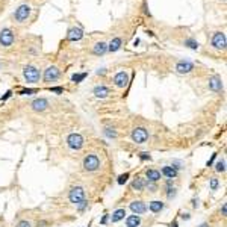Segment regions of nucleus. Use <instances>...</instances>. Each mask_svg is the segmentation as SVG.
<instances>
[{"label":"nucleus","mask_w":227,"mask_h":227,"mask_svg":"<svg viewBox=\"0 0 227 227\" xmlns=\"http://www.w3.org/2000/svg\"><path fill=\"white\" fill-rule=\"evenodd\" d=\"M11 95H12V91L9 90L8 92H6V94H5V95H3V97H2V98H0V100H2V101H5V100H8V98H9Z\"/></svg>","instance_id":"obj_37"},{"label":"nucleus","mask_w":227,"mask_h":227,"mask_svg":"<svg viewBox=\"0 0 227 227\" xmlns=\"http://www.w3.org/2000/svg\"><path fill=\"white\" fill-rule=\"evenodd\" d=\"M114 83H115V87H118V88H124V87L129 83V74H127L126 71L117 73L115 77H114Z\"/></svg>","instance_id":"obj_9"},{"label":"nucleus","mask_w":227,"mask_h":227,"mask_svg":"<svg viewBox=\"0 0 227 227\" xmlns=\"http://www.w3.org/2000/svg\"><path fill=\"white\" fill-rule=\"evenodd\" d=\"M106 51H108V44L103 43V41L97 43V44L94 45V48H92V53L97 55V56H101V55H105Z\"/></svg>","instance_id":"obj_16"},{"label":"nucleus","mask_w":227,"mask_h":227,"mask_svg":"<svg viewBox=\"0 0 227 227\" xmlns=\"http://www.w3.org/2000/svg\"><path fill=\"white\" fill-rule=\"evenodd\" d=\"M38 90H34V88H26V90H21L20 91V94L21 95H32V94H35Z\"/></svg>","instance_id":"obj_28"},{"label":"nucleus","mask_w":227,"mask_h":227,"mask_svg":"<svg viewBox=\"0 0 227 227\" xmlns=\"http://www.w3.org/2000/svg\"><path fill=\"white\" fill-rule=\"evenodd\" d=\"M212 45L217 50H226L227 38H226V35H224V32H215L214 34V37H212Z\"/></svg>","instance_id":"obj_5"},{"label":"nucleus","mask_w":227,"mask_h":227,"mask_svg":"<svg viewBox=\"0 0 227 227\" xmlns=\"http://www.w3.org/2000/svg\"><path fill=\"white\" fill-rule=\"evenodd\" d=\"M14 43V34L11 29H3L0 32V44L3 47H9Z\"/></svg>","instance_id":"obj_8"},{"label":"nucleus","mask_w":227,"mask_h":227,"mask_svg":"<svg viewBox=\"0 0 227 227\" xmlns=\"http://www.w3.org/2000/svg\"><path fill=\"white\" fill-rule=\"evenodd\" d=\"M59 70H58V67H48L47 70L44 71V80L47 83H50V82H55L58 77H59Z\"/></svg>","instance_id":"obj_10"},{"label":"nucleus","mask_w":227,"mask_h":227,"mask_svg":"<svg viewBox=\"0 0 227 227\" xmlns=\"http://www.w3.org/2000/svg\"><path fill=\"white\" fill-rule=\"evenodd\" d=\"M139 158L142 159V161H150L151 159V156H150V153H147V151H142V153H139Z\"/></svg>","instance_id":"obj_33"},{"label":"nucleus","mask_w":227,"mask_h":227,"mask_svg":"<svg viewBox=\"0 0 227 227\" xmlns=\"http://www.w3.org/2000/svg\"><path fill=\"white\" fill-rule=\"evenodd\" d=\"M129 179V173H124V174H121L120 177H118V185H124L126 182Z\"/></svg>","instance_id":"obj_30"},{"label":"nucleus","mask_w":227,"mask_h":227,"mask_svg":"<svg viewBox=\"0 0 227 227\" xmlns=\"http://www.w3.org/2000/svg\"><path fill=\"white\" fill-rule=\"evenodd\" d=\"M194 70V64L189 62V61H180L177 65H176V71L179 74H188Z\"/></svg>","instance_id":"obj_11"},{"label":"nucleus","mask_w":227,"mask_h":227,"mask_svg":"<svg viewBox=\"0 0 227 227\" xmlns=\"http://www.w3.org/2000/svg\"><path fill=\"white\" fill-rule=\"evenodd\" d=\"M15 227H30V223H29V221H26V220H23V221H18Z\"/></svg>","instance_id":"obj_34"},{"label":"nucleus","mask_w":227,"mask_h":227,"mask_svg":"<svg viewBox=\"0 0 227 227\" xmlns=\"http://www.w3.org/2000/svg\"><path fill=\"white\" fill-rule=\"evenodd\" d=\"M124 215H126V211H124V209H118V211H115V212L112 214L111 221H112V223H118V221H121V220L124 218Z\"/></svg>","instance_id":"obj_24"},{"label":"nucleus","mask_w":227,"mask_h":227,"mask_svg":"<svg viewBox=\"0 0 227 227\" xmlns=\"http://www.w3.org/2000/svg\"><path fill=\"white\" fill-rule=\"evenodd\" d=\"M105 73H106L105 70H98V71H97V74H105Z\"/></svg>","instance_id":"obj_42"},{"label":"nucleus","mask_w":227,"mask_h":227,"mask_svg":"<svg viewBox=\"0 0 227 227\" xmlns=\"http://www.w3.org/2000/svg\"><path fill=\"white\" fill-rule=\"evenodd\" d=\"M23 76L29 83H37L40 80V70H37L32 65H27L23 68Z\"/></svg>","instance_id":"obj_1"},{"label":"nucleus","mask_w":227,"mask_h":227,"mask_svg":"<svg viewBox=\"0 0 227 227\" xmlns=\"http://www.w3.org/2000/svg\"><path fill=\"white\" fill-rule=\"evenodd\" d=\"M29 15H30V6L29 5H20L15 9V20L18 23H23L24 20H27Z\"/></svg>","instance_id":"obj_7"},{"label":"nucleus","mask_w":227,"mask_h":227,"mask_svg":"<svg viewBox=\"0 0 227 227\" xmlns=\"http://www.w3.org/2000/svg\"><path fill=\"white\" fill-rule=\"evenodd\" d=\"M185 45L189 47V48H192V50H197V48H198V43H197L195 40H192V38L185 40Z\"/></svg>","instance_id":"obj_26"},{"label":"nucleus","mask_w":227,"mask_h":227,"mask_svg":"<svg viewBox=\"0 0 227 227\" xmlns=\"http://www.w3.org/2000/svg\"><path fill=\"white\" fill-rule=\"evenodd\" d=\"M171 227H179V226H177V221H174V223L171 224Z\"/></svg>","instance_id":"obj_43"},{"label":"nucleus","mask_w":227,"mask_h":227,"mask_svg":"<svg viewBox=\"0 0 227 227\" xmlns=\"http://www.w3.org/2000/svg\"><path fill=\"white\" fill-rule=\"evenodd\" d=\"M67 144L71 150H80L83 147V136L80 133H70L67 138Z\"/></svg>","instance_id":"obj_2"},{"label":"nucleus","mask_w":227,"mask_h":227,"mask_svg":"<svg viewBox=\"0 0 227 227\" xmlns=\"http://www.w3.org/2000/svg\"><path fill=\"white\" fill-rule=\"evenodd\" d=\"M105 135L109 138H117V132L114 129H105Z\"/></svg>","instance_id":"obj_31"},{"label":"nucleus","mask_w":227,"mask_h":227,"mask_svg":"<svg viewBox=\"0 0 227 227\" xmlns=\"http://www.w3.org/2000/svg\"><path fill=\"white\" fill-rule=\"evenodd\" d=\"M68 198H70V201L74 203V204L80 203L82 200H85V189H83L82 186H74V188H71V191H70V194H68Z\"/></svg>","instance_id":"obj_3"},{"label":"nucleus","mask_w":227,"mask_h":227,"mask_svg":"<svg viewBox=\"0 0 227 227\" xmlns=\"http://www.w3.org/2000/svg\"><path fill=\"white\" fill-rule=\"evenodd\" d=\"M87 76H88L87 73H76V74H73V76H71V80H73V82H76V83H80V82H82Z\"/></svg>","instance_id":"obj_25"},{"label":"nucleus","mask_w":227,"mask_h":227,"mask_svg":"<svg viewBox=\"0 0 227 227\" xmlns=\"http://www.w3.org/2000/svg\"><path fill=\"white\" fill-rule=\"evenodd\" d=\"M209 186H211V189H212V191H217V188H218V179L212 177L211 182H209Z\"/></svg>","instance_id":"obj_29"},{"label":"nucleus","mask_w":227,"mask_h":227,"mask_svg":"<svg viewBox=\"0 0 227 227\" xmlns=\"http://www.w3.org/2000/svg\"><path fill=\"white\" fill-rule=\"evenodd\" d=\"M145 186H147V182L144 180L142 177H136L135 180L132 182V188L136 189V191H142Z\"/></svg>","instance_id":"obj_21"},{"label":"nucleus","mask_w":227,"mask_h":227,"mask_svg":"<svg viewBox=\"0 0 227 227\" xmlns=\"http://www.w3.org/2000/svg\"><path fill=\"white\" fill-rule=\"evenodd\" d=\"M108 94H109V90L105 85H98L94 88V95L98 98H105V97H108Z\"/></svg>","instance_id":"obj_18"},{"label":"nucleus","mask_w":227,"mask_h":227,"mask_svg":"<svg viewBox=\"0 0 227 227\" xmlns=\"http://www.w3.org/2000/svg\"><path fill=\"white\" fill-rule=\"evenodd\" d=\"M215 158H217V153H215V154H212V158H211V161H207V167H211V165L214 164V161H215Z\"/></svg>","instance_id":"obj_38"},{"label":"nucleus","mask_w":227,"mask_h":227,"mask_svg":"<svg viewBox=\"0 0 227 227\" xmlns=\"http://www.w3.org/2000/svg\"><path fill=\"white\" fill-rule=\"evenodd\" d=\"M51 92H56V94H62L64 92V88L62 87H55V88H50Z\"/></svg>","instance_id":"obj_36"},{"label":"nucleus","mask_w":227,"mask_h":227,"mask_svg":"<svg viewBox=\"0 0 227 227\" xmlns=\"http://www.w3.org/2000/svg\"><path fill=\"white\" fill-rule=\"evenodd\" d=\"M139 224H141L139 215H130V217H127V220H126V226L127 227H138Z\"/></svg>","instance_id":"obj_19"},{"label":"nucleus","mask_w":227,"mask_h":227,"mask_svg":"<svg viewBox=\"0 0 227 227\" xmlns=\"http://www.w3.org/2000/svg\"><path fill=\"white\" fill-rule=\"evenodd\" d=\"M221 214H223L224 217L227 215V204H226V203H224V204H223V207H221Z\"/></svg>","instance_id":"obj_39"},{"label":"nucleus","mask_w":227,"mask_h":227,"mask_svg":"<svg viewBox=\"0 0 227 227\" xmlns=\"http://www.w3.org/2000/svg\"><path fill=\"white\" fill-rule=\"evenodd\" d=\"M162 174L167 177V179H174L177 176V171L173 168V167H164L162 168Z\"/></svg>","instance_id":"obj_23"},{"label":"nucleus","mask_w":227,"mask_h":227,"mask_svg":"<svg viewBox=\"0 0 227 227\" xmlns=\"http://www.w3.org/2000/svg\"><path fill=\"white\" fill-rule=\"evenodd\" d=\"M182 218L183 220H189V214H182Z\"/></svg>","instance_id":"obj_40"},{"label":"nucleus","mask_w":227,"mask_h":227,"mask_svg":"<svg viewBox=\"0 0 227 227\" xmlns=\"http://www.w3.org/2000/svg\"><path fill=\"white\" fill-rule=\"evenodd\" d=\"M145 176H147L148 182H158L161 179V173H159L158 170H147Z\"/></svg>","instance_id":"obj_22"},{"label":"nucleus","mask_w":227,"mask_h":227,"mask_svg":"<svg viewBox=\"0 0 227 227\" xmlns=\"http://www.w3.org/2000/svg\"><path fill=\"white\" fill-rule=\"evenodd\" d=\"M215 170H217L218 173H224V171H226V161H218V162L215 164Z\"/></svg>","instance_id":"obj_27"},{"label":"nucleus","mask_w":227,"mask_h":227,"mask_svg":"<svg viewBox=\"0 0 227 227\" xmlns=\"http://www.w3.org/2000/svg\"><path fill=\"white\" fill-rule=\"evenodd\" d=\"M148 209H150L153 214H158V212H161V211L164 209V203L159 201V200H154V201H151V203L148 204Z\"/></svg>","instance_id":"obj_20"},{"label":"nucleus","mask_w":227,"mask_h":227,"mask_svg":"<svg viewBox=\"0 0 227 227\" xmlns=\"http://www.w3.org/2000/svg\"><path fill=\"white\" fill-rule=\"evenodd\" d=\"M209 88L214 91V92H221V91H223V82H221V77L214 76V77L209 80Z\"/></svg>","instance_id":"obj_14"},{"label":"nucleus","mask_w":227,"mask_h":227,"mask_svg":"<svg viewBox=\"0 0 227 227\" xmlns=\"http://www.w3.org/2000/svg\"><path fill=\"white\" fill-rule=\"evenodd\" d=\"M200 227H209V224H206V223H203V224H201V226Z\"/></svg>","instance_id":"obj_44"},{"label":"nucleus","mask_w":227,"mask_h":227,"mask_svg":"<svg viewBox=\"0 0 227 227\" xmlns=\"http://www.w3.org/2000/svg\"><path fill=\"white\" fill-rule=\"evenodd\" d=\"M98 167H100V159L97 154H88L83 159V168L87 171H95Z\"/></svg>","instance_id":"obj_4"},{"label":"nucleus","mask_w":227,"mask_h":227,"mask_svg":"<svg viewBox=\"0 0 227 227\" xmlns=\"http://www.w3.org/2000/svg\"><path fill=\"white\" fill-rule=\"evenodd\" d=\"M123 44V40L121 38H114L109 44H108V51H111V53H114V51H117V50H120V47Z\"/></svg>","instance_id":"obj_17"},{"label":"nucleus","mask_w":227,"mask_h":227,"mask_svg":"<svg viewBox=\"0 0 227 227\" xmlns=\"http://www.w3.org/2000/svg\"><path fill=\"white\" fill-rule=\"evenodd\" d=\"M30 106H32V109H34L35 112H43V111H45V109L48 108V101H47L45 98H35V100L30 103Z\"/></svg>","instance_id":"obj_13"},{"label":"nucleus","mask_w":227,"mask_h":227,"mask_svg":"<svg viewBox=\"0 0 227 227\" xmlns=\"http://www.w3.org/2000/svg\"><path fill=\"white\" fill-rule=\"evenodd\" d=\"M106 221H108V215H105V217H103V218H101V224H105V223H106Z\"/></svg>","instance_id":"obj_41"},{"label":"nucleus","mask_w":227,"mask_h":227,"mask_svg":"<svg viewBox=\"0 0 227 227\" xmlns=\"http://www.w3.org/2000/svg\"><path fill=\"white\" fill-rule=\"evenodd\" d=\"M83 38V30L80 27H71L67 32V40L68 41H79Z\"/></svg>","instance_id":"obj_12"},{"label":"nucleus","mask_w":227,"mask_h":227,"mask_svg":"<svg viewBox=\"0 0 227 227\" xmlns=\"http://www.w3.org/2000/svg\"><path fill=\"white\" fill-rule=\"evenodd\" d=\"M130 209H132V212L135 214V215H141V214H144L145 211H147V206L142 203V201H132L130 203Z\"/></svg>","instance_id":"obj_15"},{"label":"nucleus","mask_w":227,"mask_h":227,"mask_svg":"<svg viewBox=\"0 0 227 227\" xmlns=\"http://www.w3.org/2000/svg\"><path fill=\"white\" fill-rule=\"evenodd\" d=\"M132 139L135 141L136 144H144L148 139V132L144 127H135L132 130Z\"/></svg>","instance_id":"obj_6"},{"label":"nucleus","mask_w":227,"mask_h":227,"mask_svg":"<svg viewBox=\"0 0 227 227\" xmlns=\"http://www.w3.org/2000/svg\"><path fill=\"white\" fill-rule=\"evenodd\" d=\"M87 206H88V201H87V200H82L80 203H77V209H79L80 212H82V211H85V207H87Z\"/></svg>","instance_id":"obj_32"},{"label":"nucleus","mask_w":227,"mask_h":227,"mask_svg":"<svg viewBox=\"0 0 227 227\" xmlns=\"http://www.w3.org/2000/svg\"><path fill=\"white\" fill-rule=\"evenodd\" d=\"M167 195H168V198H170V200H171V198H174V197H176V189H174V188H170Z\"/></svg>","instance_id":"obj_35"}]
</instances>
